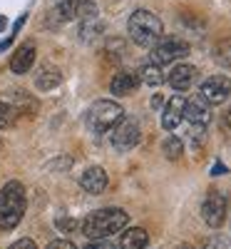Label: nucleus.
<instances>
[{"label":"nucleus","mask_w":231,"mask_h":249,"mask_svg":"<svg viewBox=\"0 0 231 249\" xmlns=\"http://www.w3.org/2000/svg\"><path fill=\"white\" fill-rule=\"evenodd\" d=\"M130 224V214L119 207H104V210L90 212L82 222V234L90 239H107L110 234L122 232Z\"/></svg>","instance_id":"obj_1"},{"label":"nucleus","mask_w":231,"mask_h":249,"mask_svg":"<svg viewBox=\"0 0 231 249\" xmlns=\"http://www.w3.org/2000/svg\"><path fill=\"white\" fill-rule=\"evenodd\" d=\"M107 172L102 167H87L85 172L80 175V187L85 190L87 195H102L107 190Z\"/></svg>","instance_id":"obj_10"},{"label":"nucleus","mask_w":231,"mask_h":249,"mask_svg":"<svg viewBox=\"0 0 231 249\" xmlns=\"http://www.w3.org/2000/svg\"><path fill=\"white\" fill-rule=\"evenodd\" d=\"M25 210H28V195L23 182L13 179L3 184V190H0V230L3 232L15 230L20 219L25 217Z\"/></svg>","instance_id":"obj_2"},{"label":"nucleus","mask_w":231,"mask_h":249,"mask_svg":"<svg viewBox=\"0 0 231 249\" xmlns=\"http://www.w3.org/2000/svg\"><path fill=\"white\" fill-rule=\"evenodd\" d=\"M184 120H189L197 127H206L212 122V105L201 97V95H194L184 102Z\"/></svg>","instance_id":"obj_9"},{"label":"nucleus","mask_w":231,"mask_h":249,"mask_svg":"<svg viewBox=\"0 0 231 249\" xmlns=\"http://www.w3.org/2000/svg\"><path fill=\"white\" fill-rule=\"evenodd\" d=\"M15 117H17V110H15V107H10L8 102L0 100V130L10 127V124L15 122Z\"/></svg>","instance_id":"obj_19"},{"label":"nucleus","mask_w":231,"mask_h":249,"mask_svg":"<svg viewBox=\"0 0 231 249\" xmlns=\"http://www.w3.org/2000/svg\"><path fill=\"white\" fill-rule=\"evenodd\" d=\"M162 152H164L166 160H179V157L184 155V142H182L179 137L169 135V137L162 142Z\"/></svg>","instance_id":"obj_18"},{"label":"nucleus","mask_w":231,"mask_h":249,"mask_svg":"<svg viewBox=\"0 0 231 249\" xmlns=\"http://www.w3.org/2000/svg\"><path fill=\"white\" fill-rule=\"evenodd\" d=\"M127 33L132 37V43L139 48H152L157 40L164 35V25L159 15H154L152 10H134L130 15L127 23Z\"/></svg>","instance_id":"obj_3"},{"label":"nucleus","mask_w":231,"mask_h":249,"mask_svg":"<svg viewBox=\"0 0 231 249\" xmlns=\"http://www.w3.org/2000/svg\"><path fill=\"white\" fill-rule=\"evenodd\" d=\"M149 50H152V55H149L152 62L162 68V65H169V62H177V60L186 57L192 48H189L186 40H182V37H177V35H166V37L162 35Z\"/></svg>","instance_id":"obj_5"},{"label":"nucleus","mask_w":231,"mask_h":249,"mask_svg":"<svg viewBox=\"0 0 231 249\" xmlns=\"http://www.w3.org/2000/svg\"><path fill=\"white\" fill-rule=\"evenodd\" d=\"M142 140V132H139V124L130 117H122L115 127H112V147L117 152H130L134 150Z\"/></svg>","instance_id":"obj_6"},{"label":"nucleus","mask_w":231,"mask_h":249,"mask_svg":"<svg viewBox=\"0 0 231 249\" xmlns=\"http://www.w3.org/2000/svg\"><path fill=\"white\" fill-rule=\"evenodd\" d=\"M62 82V72L57 68H43L37 75H35V88L40 92H48V90H55Z\"/></svg>","instance_id":"obj_16"},{"label":"nucleus","mask_w":231,"mask_h":249,"mask_svg":"<svg viewBox=\"0 0 231 249\" xmlns=\"http://www.w3.org/2000/svg\"><path fill=\"white\" fill-rule=\"evenodd\" d=\"M8 249H37V244L33 239H17L15 244H10Z\"/></svg>","instance_id":"obj_22"},{"label":"nucleus","mask_w":231,"mask_h":249,"mask_svg":"<svg viewBox=\"0 0 231 249\" xmlns=\"http://www.w3.org/2000/svg\"><path fill=\"white\" fill-rule=\"evenodd\" d=\"M206 249H231V244H226L224 239L216 237V239H209V242H206Z\"/></svg>","instance_id":"obj_23"},{"label":"nucleus","mask_w":231,"mask_h":249,"mask_svg":"<svg viewBox=\"0 0 231 249\" xmlns=\"http://www.w3.org/2000/svg\"><path fill=\"white\" fill-rule=\"evenodd\" d=\"M199 95L209 102V105H221L231 95V80L226 75H212L201 82Z\"/></svg>","instance_id":"obj_8"},{"label":"nucleus","mask_w":231,"mask_h":249,"mask_svg":"<svg viewBox=\"0 0 231 249\" xmlns=\"http://www.w3.org/2000/svg\"><path fill=\"white\" fill-rule=\"evenodd\" d=\"M197 68L194 65H186V62H182V65H177L169 75H166V82L177 90V92H186L189 88L194 85V80H197Z\"/></svg>","instance_id":"obj_12"},{"label":"nucleus","mask_w":231,"mask_h":249,"mask_svg":"<svg viewBox=\"0 0 231 249\" xmlns=\"http://www.w3.org/2000/svg\"><path fill=\"white\" fill-rule=\"evenodd\" d=\"M224 124L231 130V107H226V112H224Z\"/></svg>","instance_id":"obj_25"},{"label":"nucleus","mask_w":231,"mask_h":249,"mask_svg":"<svg viewBox=\"0 0 231 249\" xmlns=\"http://www.w3.org/2000/svg\"><path fill=\"white\" fill-rule=\"evenodd\" d=\"M0 28H5V20L3 18H0Z\"/></svg>","instance_id":"obj_27"},{"label":"nucleus","mask_w":231,"mask_h":249,"mask_svg":"<svg viewBox=\"0 0 231 249\" xmlns=\"http://www.w3.org/2000/svg\"><path fill=\"white\" fill-rule=\"evenodd\" d=\"M124 117V110L122 105H117L115 100H97L90 105L85 120H87V127L95 132V135H104L110 132L115 124Z\"/></svg>","instance_id":"obj_4"},{"label":"nucleus","mask_w":231,"mask_h":249,"mask_svg":"<svg viewBox=\"0 0 231 249\" xmlns=\"http://www.w3.org/2000/svg\"><path fill=\"white\" fill-rule=\"evenodd\" d=\"M139 82H144V85H152V88L162 85V82H164L162 68L154 65V62H147V65H142V68H139Z\"/></svg>","instance_id":"obj_17"},{"label":"nucleus","mask_w":231,"mask_h":249,"mask_svg":"<svg viewBox=\"0 0 231 249\" xmlns=\"http://www.w3.org/2000/svg\"><path fill=\"white\" fill-rule=\"evenodd\" d=\"M35 65V45L33 43H25V45H20L10 60V70L15 75H25L30 72V68Z\"/></svg>","instance_id":"obj_14"},{"label":"nucleus","mask_w":231,"mask_h":249,"mask_svg":"<svg viewBox=\"0 0 231 249\" xmlns=\"http://www.w3.org/2000/svg\"><path fill=\"white\" fill-rule=\"evenodd\" d=\"M226 197L221 195V192H216V190H212L206 195V199H204V204H201V219H204V224H209L212 230H219V227L224 224V219H226Z\"/></svg>","instance_id":"obj_7"},{"label":"nucleus","mask_w":231,"mask_h":249,"mask_svg":"<svg viewBox=\"0 0 231 249\" xmlns=\"http://www.w3.org/2000/svg\"><path fill=\"white\" fill-rule=\"evenodd\" d=\"M48 249H77V247L72 242H67V239H55V242L48 244Z\"/></svg>","instance_id":"obj_21"},{"label":"nucleus","mask_w":231,"mask_h":249,"mask_svg":"<svg viewBox=\"0 0 231 249\" xmlns=\"http://www.w3.org/2000/svg\"><path fill=\"white\" fill-rule=\"evenodd\" d=\"M177 249H197V247H192V244H177Z\"/></svg>","instance_id":"obj_26"},{"label":"nucleus","mask_w":231,"mask_h":249,"mask_svg":"<svg viewBox=\"0 0 231 249\" xmlns=\"http://www.w3.org/2000/svg\"><path fill=\"white\" fill-rule=\"evenodd\" d=\"M184 97L182 95H174L169 102L164 105V110H162V127L164 130H177L179 124H182V120H184Z\"/></svg>","instance_id":"obj_11"},{"label":"nucleus","mask_w":231,"mask_h":249,"mask_svg":"<svg viewBox=\"0 0 231 249\" xmlns=\"http://www.w3.org/2000/svg\"><path fill=\"white\" fill-rule=\"evenodd\" d=\"M85 249H117V247H115L110 239H92Z\"/></svg>","instance_id":"obj_20"},{"label":"nucleus","mask_w":231,"mask_h":249,"mask_svg":"<svg viewBox=\"0 0 231 249\" xmlns=\"http://www.w3.org/2000/svg\"><path fill=\"white\" fill-rule=\"evenodd\" d=\"M137 88H139V75H134V72H130V70H119V72L112 77V82H110V92L117 95V97H127V95H132Z\"/></svg>","instance_id":"obj_13"},{"label":"nucleus","mask_w":231,"mask_h":249,"mask_svg":"<svg viewBox=\"0 0 231 249\" xmlns=\"http://www.w3.org/2000/svg\"><path fill=\"white\" fill-rule=\"evenodd\" d=\"M149 244V234L142 227H132V230H124L119 237V249H147Z\"/></svg>","instance_id":"obj_15"},{"label":"nucleus","mask_w":231,"mask_h":249,"mask_svg":"<svg viewBox=\"0 0 231 249\" xmlns=\"http://www.w3.org/2000/svg\"><path fill=\"white\" fill-rule=\"evenodd\" d=\"M162 105H164V97L162 95H154L152 97V107H162Z\"/></svg>","instance_id":"obj_24"}]
</instances>
